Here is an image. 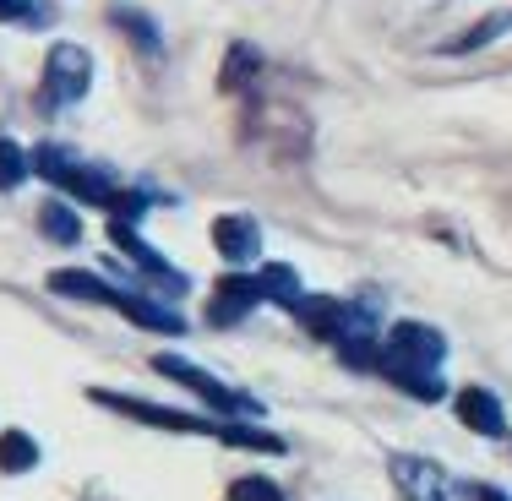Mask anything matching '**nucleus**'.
Instances as JSON below:
<instances>
[{
  "label": "nucleus",
  "mask_w": 512,
  "mask_h": 501,
  "mask_svg": "<svg viewBox=\"0 0 512 501\" xmlns=\"http://www.w3.org/2000/svg\"><path fill=\"white\" fill-rule=\"evenodd\" d=\"M28 164H33V175H39V180H50L55 191L77 197L82 207H109V202H115V191H120L104 169L82 164V158L71 148H60V142H39V148L28 153Z\"/></svg>",
  "instance_id": "obj_1"
},
{
  "label": "nucleus",
  "mask_w": 512,
  "mask_h": 501,
  "mask_svg": "<svg viewBox=\"0 0 512 501\" xmlns=\"http://www.w3.org/2000/svg\"><path fill=\"white\" fill-rule=\"evenodd\" d=\"M153 371L169 376V382H180V387H191V393H197L207 409H218L224 420H251V414H262V403H256L251 393H240V387H224L218 376H207L202 365L180 360V354H153Z\"/></svg>",
  "instance_id": "obj_2"
},
{
  "label": "nucleus",
  "mask_w": 512,
  "mask_h": 501,
  "mask_svg": "<svg viewBox=\"0 0 512 501\" xmlns=\"http://www.w3.org/2000/svg\"><path fill=\"white\" fill-rule=\"evenodd\" d=\"M93 88V55L82 44H55L44 55V104L50 109H66V104H82V93Z\"/></svg>",
  "instance_id": "obj_3"
},
{
  "label": "nucleus",
  "mask_w": 512,
  "mask_h": 501,
  "mask_svg": "<svg viewBox=\"0 0 512 501\" xmlns=\"http://www.w3.org/2000/svg\"><path fill=\"white\" fill-rule=\"evenodd\" d=\"M420 365V371H436V365L447 360V338L436 333L431 322H393L382 338V354H376V365Z\"/></svg>",
  "instance_id": "obj_4"
},
{
  "label": "nucleus",
  "mask_w": 512,
  "mask_h": 501,
  "mask_svg": "<svg viewBox=\"0 0 512 501\" xmlns=\"http://www.w3.org/2000/svg\"><path fill=\"white\" fill-rule=\"evenodd\" d=\"M93 403L126 414V420H142L153 431H186V436H218L224 420H191V414H175V409H158V403H142V398H126V393H109V387H93Z\"/></svg>",
  "instance_id": "obj_5"
},
{
  "label": "nucleus",
  "mask_w": 512,
  "mask_h": 501,
  "mask_svg": "<svg viewBox=\"0 0 512 501\" xmlns=\"http://www.w3.org/2000/svg\"><path fill=\"white\" fill-rule=\"evenodd\" d=\"M387 474H393V485H398L404 501H453V474H447L442 463H431V458L398 452V458H387Z\"/></svg>",
  "instance_id": "obj_6"
},
{
  "label": "nucleus",
  "mask_w": 512,
  "mask_h": 501,
  "mask_svg": "<svg viewBox=\"0 0 512 501\" xmlns=\"http://www.w3.org/2000/svg\"><path fill=\"white\" fill-rule=\"evenodd\" d=\"M109 240H115V251H126L131 262H137V273H142V278H153V284L164 289V295H186V289H191V284H186V273H180V267H169L164 256H158L148 240L137 235V224H120V218H115V224H109Z\"/></svg>",
  "instance_id": "obj_7"
},
{
  "label": "nucleus",
  "mask_w": 512,
  "mask_h": 501,
  "mask_svg": "<svg viewBox=\"0 0 512 501\" xmlns=\"http://www.w3.org/2000/svg\"><path fill=\"white\" fill-rule=\"evenodd\" d=\"M256 305H262L256 273H240V267H229V273L213 284V295H207V322H213V327H235V322H246Z\"/></svg>",
  "instance_id": "obj_8"
},
{
  "label": "nucleus",
  "mask_w": 512,
  "mask_h": 501,
  "mask_svg": "<svg viewBox=\"0 0 512 501\" xmlns=\"http://www.w3.org/2000/svg\"><path fill=\"white\" fill-rule=\"evenodd\" d=\"M109 311H120L126 322L148 327V333H169V338H180V333H186V322H180V311H175V305L148 300V295H137V289H115V284H109Z\"/></svg>",
  "instance_id": "obj_9"
},
{
  "label": "nucleus",
  "mask_w": 512,
  "mask_h": 501,
  "mask_svg": "<svg viewBox=\"0 0 512 501\" xmlns=\"http://www.w3.org/2000/svg\"><path fill=\"white\" fill-rule=\"evenodd\" d=\"M213 251L224 256L229 267L256 262V251H262V229H256V218H246V213H224V218H213Z\"/></svg>",
  "instance_id": "obj_10"
},
{
  "label": "nucleus",
  "mask_w": 512,
  "mask_h": 501,
  "mask_svg": "<svg viewBox=\"0 0 512 501\" xmlns=\"http://www.w3.org/2000/svg\"><path fill=\"white\" fill-rule=\"evenodd\" d=\"M458 420L469 425L474 436H507V409L491 387H458Z\"/></svg>",
  "instance_id": "obj_11"
},
{
  "label": "nucleus",
  "mask_w": 512,
  "mask_h": 501,
  "mask_svg": "<svg viewBox=\"0 0 512 501\" xmlns=\"http://www.w3.org/2000/svg\"><path fill=\"white\" fill-rule=\"evenodd\" d=\"M376 371L387 376V382L398 387V393H409V398H420V403H436L447 393V382H442V371H420V365H376Z\"/></svg>",
  "instance_id": "obj_12"
},
{
  "label": "nucleus",
  "mask_w": 512,
  "mask_h": 501,
  "mask_svg": "<svg viewBox=\"0 0 512 501\" xmlns=\"http://www.w3.org/2000/svg\"><path fill=\"white\" fill-rule=\"evenodd\" d=\"M507 33H512V6H507V11H491V17L474 22V28H463L458 39L442 44V50H447V55H469V50H485V44L507 39Z\"/></svg>",
  "instance_id": "obj_13"
},
{
  "label": "nucleus",
  "mask_w": 512,
  "mask_h": 501,
  "mask_svg": "<svg viewBox=\"0 0 512 501\" xmlns=\"http://www.w3.org/2000/svg\"><path fill=\"white\" fill-rule=\"evenodd\" d=\"M256 289H262V300H273V305H295L306 289H300V273L289 262H267V267H256Z\"/></svg>",
  "instance_id": "obj_14"
},
{
  "label": "nucleus",
  "mask_w": 512,
  "mask_h": 501,
  "mask_svg": "<svg viewBox=\"0 0 512 501\" xmlns=\"http://www.w3.org/2000/svg\"><path fill=\"white\" fill-rule=\"evenodd\" d=\"M39 235H44V240H55V246H77V240H82V218H77V207H66V202H44V207H39Z\"/></svg>",
  "instance_id": "obj_15"
},
{
  "label": "nucleus",
  "mask_w": 512,
  "mask_h": 501,
  "mask_svg": "<svg viewBox=\"0 0 512 501\" xmlns=\"http://www.w3.org/2000/svg\"><path fill=\"white\" fill-rule=\"evenodd\" d=\"M109 22H115V28L126 33V39L137 44L142 55H158V50H164V33H158L153 22L142 17V11H131V6H115V11H109Z\"/></svg>",
  "instance_id": "obj_16"
},
{
  "label": "nucleus",
  "mask_w": 512,
  "mask_h": 501,
  "mask_svg": "<svg viewBox=\"0 0 512 501\" xmlns=\"http://www.w3.org/2000/svg\"><path fill=\"white\" fill-rule=\"evenodd\" d=\"M39 469V442L28 431H6L0 436V474H28Z\"/></svg>",
  "instance_id": "obj_17"
},
{
  "label": "nucleus",
  "mask_w": 512,
  "mask_h": 501,
  "mask_svg": "<svg viewBox=\"0 0 512 501\" xmlns=\"http://www.w3.org/2000/svg\"><path fill=\"white\" fill-rule=\"evenodd\" d=\"M256 71H262V55L251 50V44H229V60H224V93H240L246 88V77H256Z\"/></svg>",
  "instance_id": "obj_18"
},
{
  "label": "nucleus",
  "mask_w": 512,
  "mask_h": 501,
  "mask_svg": "<svg viewBox=\"0 0 512 501\" xmlns=\"http://www.w3.org/2000/svg\"><path fill=\"white\" fill-rule=\"evenodd\" d=\"M28 175H33L28 153H22L17 142H6V137H0V191H17Z\"/></svg>",
  "instance_id": "obj_19"
},
{
  "label": "nucleus",
  "mask_w": 512,
  "mask_h": 501,
  "mask_svg": "<svg viewBox=\"0 0 512 501\" xmlns=\"http://www.w3.org/2000/svg\"><path fill=\"white\" fill-rule=\"evenodd\" d=\"M0 22H22V28H44L50 17V0H0Z\"/></svg>",
  "instance_id": "obj_20"
},
{
  "label": "nucleus",
  "mask_w": 512,
  "mask_h": 501,
  "mask_svg": "<svg viewBox=\"0 0 512 501\" xmlns=\"http://www.w3.org/2000/svg\"><path fill=\"white\" fill-rule=\"evenodd\" d=\"M229 501H284V491L273 480H262V474H246V480L229 485Z\"/></svg>",
  "instance_id": "obj_21"
},
{
  "label": "nucleus",
  "mask_w": 512,
  "mask_h": 501,
  "mask_svg": "<svg viewBox=\"0 0 512 501\" xmlns=\"http://www.w3.org/2000/svg\"><path fill=\"white\" fill-rule=\"evenodd\" d=\"M474 501H512V496H502L496 485H480V491H474Z\"/></svg>",
  "instance_id": "obj_22"
}]
</instances>
